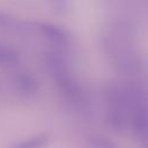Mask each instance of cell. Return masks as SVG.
I'll use <instances>...</instances> for the list:
<instances>
[{"instance_id":"6da1fadb","label":"cell","mask_w":148,"mask_h":148,"mask_svg":"<svg viewBox=\"0 0 148 148\" xmlns=\"http://www.w3.org/2000/svg\"><path fill=\"white\" fill-rule=\"evenodd\" d=\"M106 120L116 130L127 125L131 110V84L112 82L106 88Z\"/></svg>"},{"instance_id":"7a4b0ae2","label":"cell","mask_w":148,"mask_h":148,"mask_svg":"<svg viewBox=\"0 0 148 148\" xmlns=\"http://www.w3.org/2000/svg\"><path fill=\"white\" fill-rule=\"evenodd\" d=\"M42 64L45 72L53 79L56 83L71 74L65 60L54 52H45L42 57Z\"/></svg>"},{"instance_id":"3957f363","label":"cell","mask_w":148,"mask_h":148,"mask_svg":"<svg viewBox=\"0 0 148 148\" xmlns=\"http://www.w3.org/2000/svg\"><path fill=\"white\" fill-rule=\"evenodd\" d=\"M37 27L39 29V31L53 44L57 45H66L68 43L69 36L66 32V30H64L62 28H60L59 25L52 24V23H45V22H38Z\"/></svg>"},{"instance_id":"277c9868","label":"cell","mask_w":148,"mask_h":148,"mask_svg":"<svg viewBox=\"0 0 148 148\" xmlns=\"http://www.w3.org/2000/svg\"><path fill=\"white\" fill-rule=\"evenodd\" d=\"M14 82L17 91L23 95H34L38 89V82L36 77L27 72L17 74Z\"/></svg>"},{"instance_id":"5b68a950","label":"cell","mask_w":148,"mask_h":148,"mask_svg":"<svg viewBox=\"0 0 148 148\" xmlns=\"http://www.w3.org/2000/svg\"><path fill=\"white\" fill-rule=\"evenodd\" d=\"M50 142V134L49 133H40L23 141H20L13 145L10 148H43L47 146Z\"/></svg>"},{"instance_id":"8992f818","label":"cell","mask_w":148,"mask_h":148,"mask_svg":"<svg viewBox=\"0 0 148 148\" xmlns=\"http://www.w3.org/2000/svg\"><path fill=\"white\" fill-rule=\"evenodd\" d=\"M88 142H89L91 148H120L112 140H110V139H108L105 136H101V135L90 136Z\"/></svg>"},{"instance_id":"52a82bcc","label":"cell","mask_w":148,"mask_h":148,"mask_svg":"<svg viewBox=\"0 0 148 148\" xmlns=\"http://www.w3.org/2000/svg\"><path fill=\"white\" fill-rule=\"evenodd\" d=\"M18 54L10 47L0 45V65H13L17 61Z\"/></svg>"},{"instance_id":"ba28073f","label":"cell","mask_w":148,"mask_h":148,"mask_svg":"<svg viewBox=\"0 0 148 148\" xmlns=\"http://www.w3.org/2000/svg\"><path fill=\"white\" fill-rule=\"evenodd\" d=\"M16 24H17V21L14 16L7 13L0 12V29H10V28H14Z\"/></svg>"},{"instance_id":"9c48e42d","label":"cell","mask_w":148,"mask_h":148,"mask_svg":"<svg viewBox=\"0 0 148 148\" xmlns=\"http://www.w3.org/2000/svg\"><path fill=\"white\" fill-rule=\"evenodd\" d=\"M46 1L51 6V8L59 14H64L67 10L69 3V0H46Z\"/></svg>"}]
</instances>
